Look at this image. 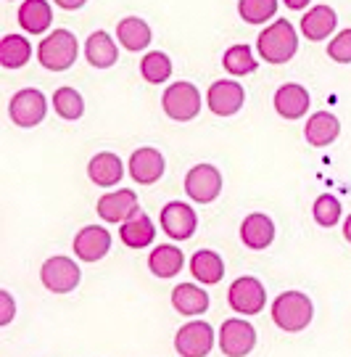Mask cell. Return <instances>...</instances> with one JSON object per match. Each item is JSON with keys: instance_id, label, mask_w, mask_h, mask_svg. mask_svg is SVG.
I'll list each match as a JSON object with an SVG mask.
<instances>
[{"instance_id": "23", "label": "cell", "mask_w": 351, "mask_h": 357, "mask_svg": "<svg viewBox=\"0 0 351 357\" xmlns=\"http://www.w3.org/2000/svg\"><path fill=\"white\" fill-rule=\"evenodd\" d=\"M119 238H122V243L130 246V249H146V246H150L153 238H156V228H153L150 217L138 209L130 220H125V222L119 225Z\"/></svg>"}, {"instance_id": "16", "label": "cell", "mask_w": 351, "mask_h": 357, "mask_svg": "<svg viewBox=\"0 0 351 357\" xmlns=\"http://www.w3.org/2000/svg\"><path fill=\"white\" fill-rule=\"evenodd\" d=\"M130 175L138 185H153L164 175V156L159 149L143 146L130 156Z\"/></svg>"}, {"instance_id": "22", "label": "cell", "mask_w": 351, "mask_h": 357, "mask_svg": "<svg viewBox=\"0 0 351 357\" xmlns=\"http://www.w3.org/2000/svg\"><path fill=\"white\" fill-rule=\"evenodd\" d=\"M85 59L95 69H109V66L119 61V48H116V43H114V38L106 29H98V32H93L88 38V43H85Z\"/></svg>"}, {"instance_id": "20", "label": "cell", "mask_w": 351, "mask_h": 357, "mask_svg": "<svg viewBox=\"0 0 351 357\" xmlns=\"http://www.w3.org/2000/svg\"><path fill=\"white\" fill-rule=\"evenodd\" d=\"M88 175L90 180L100 185V188H114L122 175H125V167H122V159L111 151H100L90 159L88 165Z\"/></svg>"}, {"instance_id": "1", "label": "cell", "mask_w": 351, "mask_h": 357, "mask_svg": "<svg viewBox=\"0 0 351 357\" xmlns=\"http://www.w3.org/2000/svg\"><path fill=\"white\" fill-rule=\"evenodd\" d=\"M256 51L264 64H286L299 51V35L290 22L277 19L270 26H264L256 38Z\"/></svg>"}, {"instance_id": "31", "label": "cell", "mask_w": 351, "mask_h": 357, "mask_svg": "<svg viewBox=\"0 0 351 357\" xmlns=\"http://www.w3.org/2000/svg\"><path fill=\"white\" fill-rule=\"evenodd\" d=\"M53 112L61 116V119L75 122V119H79V116L85 114V101H82V96L75 88L63 85V88H58L53 93Z\"/></svg>"}, {"instance_id": "38", "label": "cell", "mask_w": 351, "mask_h": 357, "mask_svg": "<svg viewBox=\"0 0 351 357\" xmlns=\"http://www.w3.org/2000/svg\"><path fill=\"white\" fill-rule=\"evenodd\" d=\"M343 238L351 243V215L346 217V222H343Z\"/></svg>"}, {"instance_id": "2", "label": "cell", "mask_w": 351, "mask_h": 357, "mask_svg": "<svg viewBox=\"0 0 351 357\" xmlns=\"http://www.w3.org/2000/svg\"><path fill=\"white\" fill-rule=\"evenodd\" d=\"M312 299L301 291H283L272 302V320H275V326L288 333L304 331L312 323Z\"/></svg>"}, {"instance_id": "36", "label": "cell", "mask_w": 351, "mask_h": 357, "mask_svg": "<svg viewBox=\"0 0 351 357\" xmlns=\"http://www.w3.org/2000/svg\"><path fill=\"white\" fill-rule=\"evenodd\" d=\"M58 8H63V11H77V8H82L88 0H53Z\"/></svg>"}, {"instance_id": "18", "label": "cell", "mask_w": 351, "mask_h": 357, "mask_svg": "<svg viewBox=\"0 0 351 357\" xmlns=\"http://www.w3.org/2000/svg\"><path fill=\"white\" fill-rule=\"evenodd\" d=\"M275 112L283 119H301V116L306 114V109H309V93L304 85H296V82H288V85H280L275 90Z\"/></svg>"}, {"instance_id": "12", "label": "cell", "mask_w": 351, "mask_h": 357, "mask_svg": "<svg viewBox=\"0 0 351 357\" xmlns=\"http://www.w3.org/2000/svg\"><path fill=\"white\" fill-rule=\"evenodd\" d=\"M159 222H162V230L175 238V241H188L190 236L198 228V217L193 212V206L182 204V202H169V204L162 209L159 215Z\"/></svg>"}, {"instance_id": "28", "label": "cell", "mask_w": 351, "mask_h": 357, "mask_svg": "<svg viewBox=\"0 0 351 357\" xmlns=\"http://www.w3.org/2000/svg\"><path fill=\"white\" fill-rule=\"evenodd\" d=\"M32 59V43L22 35H6L0 40V66L3 69H22Z\"/></svg>"}, {"instance_id": "32", "label": "cell", "mask_w": 351, "mask_h": 357, "mask_svg": "<svg viewBox=\"0 0 351 357\" xmlns=\"http://www.w3.org/2000/svg\"><path fill=\"white\" fill-rule=\"evenodd\" d=\"M280 0H238V13L246 24H264L275 19Z\"/></svg>"}, {"instance_id": "30", "label": "cell", "mask_w": 351, "mask_h": 357, "mask_svg": "<svg viewBox=\"0 0 351 357\" xmlns=\"http://www.w3.org/2000/svg\"><path fill=\"white\" fill-rule=\"evenodd\" d=\"M222 66H225L230 75L243 77V75H254L256 72V59H254V51H251L246 43H238V45H230L222 56Z\"/></svg>"}, {"instance_id": "17", "label": "cell", "mask_w": 351, "mask_h": 357, "mask_svg": "<svg viewBox=\"0 0 351 357\" xmlns=\"http://www.w3.org/2000/svg\"><path fill=\"white\" fill-rule=\"evenodd\" d=\"M240 241L254 252H262L270 243L275 241V222L264 212H251L240 222Z\"/></svg>"}, {"instance_id": "11", "label": "cell", "mask_w": 351, "mask_h": 357, "mask_svg": "<svg viewBox=\"0 0 351 357\" xmlns=\"http://www.w3.org/2000/svg\"><path fill=\"white\" fill-rule=\"evenodd\" d=\"M246 93L243 85H238L235 79H217L206 90V106L212 109L217 116H233L243 109Z\"/></svg>"}, {"instance_id": "5", "label": "cell", "mask_w": 351, "mask_h": 357, "mask_svg": "<svg viewBox=\"0 0 351 357\" xmlns=\"http://www.w3.org/2000/svg\"><path fill=\"white\" fill-rule=\"evenodd\" d=\"M164 114L175 122H190L201 112V93L193 82H175L162 96Z\"/></svg>"}, {"instance_id": "19", "label": "cell", "mask_w": 351, "mask_h": 357, "mask_svg": "<svg viewBox=\"0 0 351 357\" xmlns=\"http://www.w3.org/2000/svg\"><path fill=\"white\" fill-rule=\"evenodd\" d=\"M341 135V122L336 114H330V112H317L306 119V128H304V138L309 146L314 149H325L330 143L336 141Z\"/></svg>"}, {"instance_id": "4", "label": "cell", "mask_w": 351, "mask_h": 357, "mask_svg": "<svg viewBox=\"0 0 351 357\" xmlns=\"http://www.w3.org/2000/svg\"><path fill=\"white\" fill-rule=\"evenodd\" d=\"M48 114V98L38 88H24L13 93L8 101V116L16 128H38Z\"/></svg>"}, {"instance_id": "35", "label": "cell", "mask_w": 351, "mask_h": 357, "mask_svg": "<svg viewBox=\"0 0 351 357\" xmlns=\"http://www.w3.org/2000/svg\"><path fill=\"white\" fill-rule=\"evenodd\" d=\"M13 312H16V307H13V299L8 291H0V323L3 326H8L13 320Z\"/></svg>"}, {"instance_id": "10", "label": "cell", "mask_w": 351, "mask_h": 357, "mask_svg": "<svg viewBox=\"0 0 351 357\" xmlns=\"http://www.w3.org/2000/svg\"><path fill=\"white\" fill-rule=\"evenodd\" d=\"M256 347V331L249 320L230 318L219 328V349L225 357H246Z\"/></svg>"}, {"instance_id": "34", "label": "cell", "mask_w": 351, "mask_h": 357, "mask_svg": "<svg viewBox=\"0 0 351 357\" xmlns=\"http://www.w3.org/2000/svg\"><path fill=\"white\" fill-rule=\"evenodd\" d=\"M327 56L336 64H351V26L338 32L336 38L327 43Z\"/></svg>"}, {"instance_id": "29", "label": "cell", "mask_w": 351, "mask_h": 357, "mask_svg": "<svg viewBox=\"0 0 351 357\" xmlns=\"http://www.w3.org/2000/svg\"><path fill=\"white\" fill-rule=\"evenodd\" d=\"M172 59L162 51H150L143 56V61H140V75L146 82L150 85H164L169 77H172Z\"/></svg>"}, {"instance_id": "25", "label": "cell", "mask_w": 351, "mask_h": 357, "mask_svg": "<svg viewBox=\"0 0 351 357\" xmlns=\"http://www.w3.org/2000/svg\"><path fill=\"white\" fill-rule=\"evenodd\" d=\"M182 265H185V255L172 243H162L148 255V268L156 278H175Z\"/></svg>"}, {"instance_id": "7", "label": "cell", "mask_w": 351, "mask_h": 357, "mask_svg": "<svg viewBox=\"0 0 351 357\" xmlns=\"http://www.w3.org/2000/svg\"><path fill=\"white\" fill-rule=\"evenodd\" d=\"M227 302L238 315H259L267 305V291L259 278L254 275H243L238 281L230 283L227 289Z\"/></svg>"}, {"instance_id": "9", "label": "cell", "mask_w": 351, "mask_h": 357, "mask_svg": "<svg viewBox=\"0 0 351 357\" xmlns=\"http://www.w3.org/2000/svg\"><path fill=\"white\" fill-rule=\"evenodd\" d=\"M185 193L198 204H212L222 193V172L214 165H196L185 175Z\"/></svg>"}, {"instance_id": "8", "label": "cell", "mask_w": 351, "mask_h": 357, "mask_svg": "<svg viewBox=\"0 0 351 357\" xmlns=\"http://www.w3.org/2000/svg\"><path fill=\"white\" fill-rule=\"evenodd\" d=\"M214 347V328L206 320H190L175 336V349L180 357H206Z\"/></svg>"}, {"instance_id": "21", "label": "cell", "mask_w": 351, "mask_h": 357, "mask_svg": "<svg viewBox=\"0 0 351 357\" xmlns=\"http://www.w3.org/2000/svg\"><path fill=\"white\" fill-rule=\"evenodd\" d=\"M16 19H19V24H22L24 32H29V35H42L53 24V8H50L48 0H24L19 6Z\"/></svg>"}, {"instance_id": "14", "label": "cell", "mask_w": 351, "mask_h": 357, "mask_svg": "<svg viewBox=\"0 0 351 357\" xmlns=\"http://www.w3.org/2000/svg\"><path fill=\"white\" fill-rule=\"evenodd\" d=\"M111 249V233L100 225H85L75 236V255L82 262H98Z\"/></svg>"}, {"instance_id": "3", "label": "cell", "mask_w": 351, "mask_h": 357, "mask_svg": "<svg viewBox=\"0 0 351 357\" xmlns=\"http://www.w3.org/2000/svg\"><path fill=\"white\" fill-rule=\"evenodd\" d=\"M77 53H79V43H77L75 32L53 29L50 35L40 40L38 61L50 72H66L77 61Z\"/></svg>"}, {"instance_id": "26", "label": "cell", "mask_w": 351, "mask_h": 357, "mask_svg": "<svg viewBox=\"0 0 351 357\" xmlns=\"http://www.w3.org/2000/svg\"><path fill=\"white\" fill-rule=\"evenodd\" d=\"M190 273H193L196 281L214 286V283L222 281V275H225V262L212 249H198L193 255V259H190Z\"/></svg>"}, {"instance_id": "15", "label": "cell", "mask_w": 351, "mask_h": 357, "mask_svg": "<svg viewBox=\"0 0 351 357\" xmlns=\"http://www.w3.org/2000/svg\"><path fill=\"white\" fill-rule=\"evenodd\" d=\"M338 26V16L330 6H312L309 11L301 16L299 29L301 35L309 40V43H322L327 40Z\"/></svg>"}, {"instance_id": "33", "label": "cell", "mask_w": 351, "mask_h": 357, "mask_svg": "<svg viewBox=\"0 0 351 357\" xmlns=\"http://www.w3.org/2000/svg\"><path fill=\"white\" fill-rule=\"evenodd\" d=\"M312 212H314L317 225H322V228H333V225H338L341 212H343V209H341V202L333 196V193H322V196H317Z\"/></svg>"}, {"instance_id": "37", "label": "cell", "mask_w": 351, "mask_h": 357, "mask_svg": "<svg viewBox=\"0 0 351 357\" xmlns=\"http://www.w3.org/2000/svg\"><path fill=\"white\" fill-rule=\"evenodd\" d=\"M283 3L288 6L290 11H304V8H306V6L312 3V0H283Z\"/></svg>"}, {"instance_id": "13", "label": "cell", "mask_w": 351, "mask_h": 357, "mask_svg": "<svg viewBox=\"0 0 351 357\" xmlns=\"http://www.w3.org/2000/svg\"><path fill=\"white\" fill-rule=\"evenodd\" d=\"M98 209L100 220H106V222H125L130 217L135 215L140 209L138 204V193L130 191V188H122V191H111V193H103L98 199Z\"/></svg>"}, {"instance_id": "24", "label": "cell", "mask_w": 351, "mask_h": 357, "mask_svg": "<svg viewBox=\"0 0 351 357\" xmlns=\"http://www.w3.org/2000/svg\"><path fill=\"white\" fill-rule=\"evenodd\" d=\"M116 40L125 45L127 51L138 53V51H146L150 45L153 32H150V26L146 19H140V16H125V19L116 24Z\"/></svg>"}, {"instance_id": "27", "label": "cell", "mask_w": 351, "mask_h": 357, "mask_svg": "<svg viewBox=\"0 0 351 357\" xmlns=\"http://www.w3.org/2000/svg\"><path fill=\"white\" fill-rule=\"evenodd\" d=\"M172 305L180 315H203L209 310V294L196 283H180L172 291Z\"/></svg>"}, {"instance_id": "6", "label": "cell", "mask_w": 351, "mask_h": 357, "mask_svg": "<svg viewBox=\"0 0 351 357\" xmlns=\"http://www.w3.org/2000/svg\"><path fill=\"white\" fill-rule=\"evenodd\" d=\"M82 273L72 257H50L40 268V281L50 294H69L79 286Z\"/></svg>"}]
</instances>
